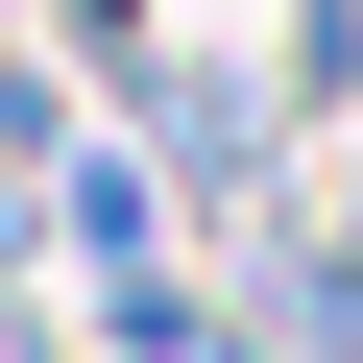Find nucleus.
<instances>
[{
	"mask_svg": "<svg viewBox=\"0 0 363 363\" xmlns=\"http://www.w3.org/2000/svg\"><path fill=\"white\" fill-rule=\"evenodd\" d=\"M49 25H73V49H97V73H145V0H49Z\"/></svg>",
	"mask_w": 363,
	"mask_h": 363,
	"instance_id": "obj_3",
	"label": "nucleus"
},
{
	"mask_svg": "<svg viewBox=\"0 0 363 363\" xmlns=\"http://www.w3.org/2000/svg\"><path fill=\"white\" fill-rule=\"evenodd\" d=\"M49 242H73V267H169V169H145L121 121H73V169H49Z\"/></svg>",
	"mask_w": 363,
	"mask_h": 363,
	"instance_id": "obj_1",
	"label": "nucleus"
},
{
	"mask_svg": "<svg viewBox=\"0 0 363 363\" xmlns=\"http://www.w3.org/2000/svg\"><path fill=\"white\" fill-rule=\"evenodd\" d=\"M267 97H291V121L363 97V0H291V25H267Z\"/></svg>",
	"mask_w": 363,
	"mask_h": 363,
	"instance_id": "obj_2",
	"label": "nucleus"
}]
</instances>
